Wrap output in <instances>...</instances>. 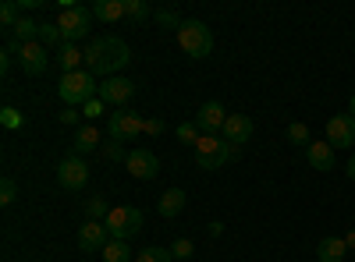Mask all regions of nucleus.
<instances>
[{"instance_id": "a19ab883", "label": "nucleus", "mask_w": 355, "mask_h": 262, "mask_svg": "<svg viewBox=\"0 0 355 262\" xmlns=\"http://www.w3.org/2000/svg\"><path fill=\"white\" fill-rule=\"evenodd\" d=\"M345 174H348V178H352V181H355V156L348 160V170H345Z\"/></svg>"}, {"instance_id": "ddd939ff", "label": "nucleus", "mask_w": 355, "mask_h": 262, "mask_svg": "<svg viewBox=\"0 0 355 262\" xmlns=\"http://www.w3.org/2000/svg\"><path fill=\"white\" fill-rule=\"evenodd\" d=\"M327 142L334 145V149L355 145V118L352 113H334V118L327 121Z\"/></svg>"}, {"instance_id": "c9c22d12", "label": "nucleus", "mask_w": 355, "mask_h": 262, "mask_svg": "<svg viewBox=\"0 0 355 262\" xmlns=\"http://www.w3.org/2000/svg\"><path fill=\"white\" fill-rule=\"evenodd\" d=\"M103 156L114 160V163H117V160H128V153H125V145H121V142H107V145H103Z\"/></svg>"}, {"instance_id": "c756f323", "label": "nucleus", "mask_w": 355, "mask_h": 262, "mask_svg": "<svg viewBox=\"0 0 355 262\" xmlns=\"http://www.w3.org/2000/svg\"><path fill=\"white\" fill-rule=\"evenodd\" d=\"M288 142H291V145H309L313 135H309V128H306L302 121H295V124H288Z\"/></svg>"}, {"instance_id": "2eb2a0df", "label": "nucleus", "mask_w": 355, "mask_h": 262, "mask_svg": "<svg viewBox=\"0 0 355 262\" xmlns=\"http://www.w3.org/2000/svg\"><path fill=\"white\" fill-rule=\"evenodd\" d=\"M252 131H256V124H252L249 113H227L224 142H231V145H245V142L252 138Z\"/></svg>"}, {"instance_id": "79ce46f5", "label": "nucleus", "mask_w": 355, "mask_h": 262, "mask_svg": "<svg viewBox=\"0 0 355 262\" xmlns=\"http://www.w3.org/2000/svg\"><path fill=\"white\" fill-rule=\"evenodd\" d=\"M345 241H348V248H355V230H352V234H348Z\"/></svg>"}, {"instance_id": "423d86ee", "label": "nucleus", "mask_w": 355, "mask_h": 262, "mask_svg": "<svg viewBox=\"0 0 355 262\" xmlns=\"http://www.w3.org/2000/svg\"><path fill=\"white\" fill-rule=\"evenodd\" d=\"M103 223H107L114 241H128V238H135L139 230H142V209L121 202V206H110V213H107Z\"/></svg>"}, {"instance_id": "2f4dec72", "label": "nucleus", "mask_w": 355, "mask_h": 262, "mask_svg": "<svg viewBox=\"0 0 355 262\" xmlns=\"http://www.w3.org/2000/svg\"><path fill=\"white\" fill-rule=\"evenodd\" d=\"M0 124L11 128V131H18V128L25 124V118H21V113H18L15 106H4V110H0Z\"/></svg>"}, {"instance_id": "412c9836", "label": "nucleus", "mask_w": 355, "mask_h": 262, "mask_svg": "<svg viewBox=\"0 0 355 262\" xmlns=\"http://www.w3.org/2000/svg\"><path fill=\"white\" fill-rule=\"evenodd\" d=\"M93 18H100L107 25L125 21V0H96V4H93Z\"/></svg>"}, {"instance_id": "6e6552de", "label": "nucleus", "mask_w": 355, "mask_h": 262, "mask_svg": "<svg viewBox=\"0 0 355 262\" xmlns=\"http://www.w3.org/2000/svg\"><path fill=\"white\" fill-rule=\"evenodd\" d=\"M135 89H139V85L132 82V78H107L103 85H100V100L107 103V106H117V110H125L128 106V100L135 96Z\"/></svg>"}, {"instance_id": "f257e3e1", "label": "nucleus", "mask_w": 355, "mask_h": 262, "mask_svg": "<svg viewBox=\"0 0 355 262\" xmlns=\"http://www.w3.org/2000/svg\"><path fill=\"white\" fill-rule=\"evenodd\" d=\"M128 61H132V50L117 36H96L85 46V71H93L96 78H114Z\"/></svg>"}, {"instance_id": "7ed1b4c3", "label": "nucleus", "mask_w": 355, "mask_h": 262, "mask_svg": "<svg viewBox=\"0 0 355 262\" xmlns=\"http://www.w3.org/2000/svg\"><path fill=\"white\" fill-rule=\"evenodd\" d=\"M234 153H239V145L224 142L220 135H202L196 145H192V160L199 170H220L224 163L234 160Z\"/></svg>"}, {"instance_id": "4be33fe9", "label": "nucleus", "mask_w": 355, "mask_h": 262, "mask_svg": "<svg viewBox=\"0 0 355 262\" xmlns=\"http://www.w3.org/2000/svg\"><path fill=\"white\" fill-rule=\"evenodd\" d=\"M103 262H135V252L128 248V241H114L103 248Z\"/></svg>"}, {"instance_id": "1a4fd4ad", "label": "nucleus", "mask_w": 355, "mask_h": 262, "mask_svg": "<svg viewBox=\"0 0 355 262\" xmlns=\"http://www.w3.org/2000/svg\"><path fill=\"white\" fill-rule=\"evenodd\" d=\"M18 64H21V71L28 75V78H36V75H43L46 71V64H50V50L36 39V43H21L18 46Z\"/></svg>"}, {"instance_id": "4468645a", "label": "nucleus", "mask_w": 355, "mask_h": 262, "mask_svg": "<svg viewBox=\"0 0 355 262\" xmlns=\"http://www.w3.org/2000/svg\"><path fill=\"white\" fill-rule=\"evenodd\" d=\"M196 124L202 128V135H220V131H224V124H227V110H224L217 100L202 103V106H199V113H196Z\"/></svg>"}, {"instance_id": "393cba45", "label": "nucleus", "mask_w": 355, "mask_h": 262, "mask_svg": "<svg viewBox=\"0 0 355 262\" xmlns=\"http://www.w3.org/2000/svg\"><path fill=\"white\" fill-rule=\"evenodd\" d=\"M153 11H150V4L146 0H125V21H146Z\"/></svg>"}, {"instance_id": "f704fd0d", "label": "nucleus", "mask_w": 355, "mask_h": 262, "mask_svg": "<svg viewBox=\"0 0 355 262\" xmlns=\"http://www.w3.org/2000/svg\"><path fill=\"white\" fill-rule=\"evenodd\" d=\"M103 106H107V103H103L100 96H96V100H89V103L82 106V118H89V121H96L100 113H103Z\"/></svg>"}, {"instance_id": "a211bd4d", "label": "nucleus", "mask_w": 355, "mask_h": 262, "mask_svg": "<svg viewBox=\"0 0 355 262\" xmlns=\"http://www.w3.org/2000/svg\"><path fill=\"white\" fill-rule=\"evenodd\" d=\"M57 64H61L64 75H75V71H85V50H78L75 43H64L61 50H57Z\"/></svg>"}, {"instance_id": "e433bc0d", "label": "nucleus", "mask_w": 355, "mask_h": 262, "mask_svg": "<svg viewBox=\"0 0 355 262\" xmlns=\"http://www.w3.org/2000/svg\"><path fill=\"white\" fill-rule=\"evenodd\" d=\"M142 135H164V121L160 118H146V131Z\"/></svg>"}, {"instance_id": "b1692460", "label": "nucleus", "mask_w": 355, "mask_h": 262, "mask_svg": "<svg viewBox=\"0 0 355 262\" xmlns=\"http://www.w3.org/2000/svg\"><path fill=\"white\" fill-rule=\"evenodd\" d=\"M40 43L50 50V46H64V36L61 28H57V21H40Z\"/></svg>"}, {"instance_id": "39448f33", "label": "nucleus", "mask_w": 355, "mask_h": 262, "mask_svg": "<svg viewBox=\"0 0 355 262\" xmlns=\"http://www.w3.org/2000/svg\"><path fill=\"white\" fill-rule=\"evenodd\" d=\"M57 8H61V11H57L53 21H57V28H61L64 43H75V46H78V39L89 36V25H93V11L82 8V4H68V0H61Z\"/></svg>"}, {"instance_id": "20e7f679", "label": "nucleus", "mask_w": 355, "mask_h": 262, "mask_svg": "<svg viewBox=\"0 0 355 262\" xmlns=\"http://www.w3.org/2000/svg\"><path fill=\"white\" fill-rule=\"evenodd\" d=\"M178 46H182L192 61L210 57L214 53V32H210V25L199 21V18H185L182 28H178Z\"/></svg>"}, {"instance_id": "ea45409f", "label": "nucleus", "mask_w": 355, "mask_h": 262, "mask_svg": "<svg viewBox=\"0 0 355 262\" xmlns=\"http://www.w3.org/2000/svg\"><path fill=\"white\" fill-rule=\"evenodd\" d=\"M210 234H214V238H220V234H224V223H217V220H214V223H210Z\"/></svg>"}, {"instance_id": "37998d69", "label": "nucleus", "mask_w": 355, "mask_h": 262, "mask_svg": "<svg viewBox=\"0 0 355 262\" xmlns=\"http://www.w3.org/2000/svg\"><path fill=\"white\" fill-rule=\"evenodd\" d=\"M348 113H352V118H355V96L348 100Z\"/></svg>"}, {"instance_id": "9d476101", "label": "nucleus", "mask_w": 355, "mask_h": 262, "mask_svg": "<svg viewBox=\"0 0 355 262\" xmlns=\"http://www.w3.org/2000/svg\"><path fill=\"white\" fill-rule=\"evenodd\" d=\"M125 167H128V174H132L135 181H153L157 174H160V160H157V153H150V149H128Z\"/></svg>"}, {"instance_id": "c85d7f7f", "label": "nucleus", "mask_w": 355, "mask_h": 262, "mask_svg": "<svg viewBox=\"0 0 355 262\" xmlns=\"http://www.w3.org/2000/svg\"><path fill=\"white\" fill-rule=\"evenodd\" d=\"M107 198L103 195H96V198H89L85 202V220H107Z\"/></svg>"}, {"instance_id": "bb28decb", "label": "nucleus", "mask_w": 355, "mask_h": 262, "mask_svg": "<svg viewBox=\"0 0 355 262\" xmlns=\"http://www.w3.org/2000/svg\"><path fill=\"white\" fill-rule=\"evenodd\" d=\"M135 262H174L171 248H142L135 252Z\"/></svg>"}, {"instance_id": "a878e982", "label": "nucleus", "mask_w": 355, "mask_h": 262, "mask_svg": "<svg viewBox=\"0 0 355 262\" xmlns=\"http://www.w3.org/2000/svg\"><path fill=\"white\" fill-rule=\"evenodd\" d=\"M153 18H157V25L160 28H174V32H178V28H182V15H178V11H171V8H160V11H153Z\"/></svg>"}, {"instance_id": "f3484780", "label": "nucleus", "mask_w": 355, "mask_h": 262, "mask_svg": "<svg viewBox=\"0 0 355 262\" xmlns=\"http://www.w3.org/2000/svg\"><path fill=\"white\" fill-rule=\"evenodd\" d=\"M345 255H348V241L338 238V234L323 238V241L316 245V259H320V262H345Z\"/></svg>"}, {"instance_id": "58836bf2", "label": "nucleus", "mask_w": 355, "mask_h": 262, "mask_svg": "<svg viewBox=\"0 0 355 262\" xmlns=\"http://www.w3.org/2000/svg\"><path fill=\"white\" fill-rule=\"evenodd\" d=\"M8 68H11V50L0 53V75H8Z\"/></svg>"}, {"instance_id": "f8f14e48", "label": "nucleus", "mask_w": 355, "mask_h": 262, "mask_svg": "<svg viewBox=\"0 0 355 262\" xmlns=\"http://www.w3.org/2000/svg\"><path fill=\"white\" fill-rule=\"evenodd\" d=\"M110 245V230L103 220H85L78 227V248L82 252H103Z\"/></svg>"}, {"instance_id": "6ab92c4d", "label": "nucleus", "mask_w": 355, "mask_h": 262, "mask_svg": "<svg viewBox=\"0 0 355 262\" xmlns=\"http://www.w3.org/2000/svg\"><path fill=\"white\" fill-rule=\"evenodd\" d=\"M71 156H85V153H93V149H100V128H93V124H85V128H78V135L71 138Z\"/></svg>"}, {"instance_id": "9b49d317", "label": "nucleus", "mask_w": 355, "mask_h": 262, "mask_svg": "<svg viewBox=\"0 0 355 262\" xmlns=\"http://www.w3.org/2000/svg\"><path fill=\"white\" fill-rule=\"evenodd\" d=\"M85 181H89V167L82 163V156H68L57 163V185L61 188L78 191V188H85Z\"/></svg>"}, {"instance_id": "72a5a7b5", "label": "nucleus", "mask_w": 355, "mask_h": 262, "mask_svg": "<svg viewBox=\"0 0 355 262\" xmlns=\"http://www.w3.org/2000/svg\"><path fill=\"white\" fill-rule=\"evenodd\" d=\"M15 198H18V185H15V178H4V181H0V202L11 206Z\"/></svg>"}, {"instance_id": "7c9ffc66", "label": "nucleus", "mask_w": 355, "mask_h": 262, "mask_svg": "<svg viewBox=\"0 0 355 262\" xmlns=\"http://www.w3.org/2000/svg\"><path fill=\"white\" fill-rule=\"evenodd\" d=\"M178 138H182L185 145H196V142L202 138V128H199L196 121H185V124H178Z\"/></svg>"}, {"instance_id": "cd10ccee", "label": "nucleus", "mask_w": 355, "mask_h": 262, "mask_svg": "<svg viewBox=\"0 0 355 262\" xmlns=\"http://www.w3.org/2000/svg\"><path fill=\"white\" fill-rule=\"evenodd\" d=\"M21 18H25V15H21V8H18V0H4V8H0V21H4L8 28H15Z\"/></svg>"}, {"instance_id": "4c0bfd02", "label": "nucleus", "mask_w": 355, "mask_h": 262, "mask_svg": "<svg viewBox=\"0 0 355 262\" xmlns=\"http://www.w3.org/2000/svg\"><path fill=\"white\" fill-rule=\"evenodd\" d=\"M78 121V106H64L61 110V124H75Z\"/></svg>"}, {"instance_id": "dca6fc26", "label": "nucleus", "mask_w": 355, "mask_h": 262, "mask_svg": "<svg viewBox=\"0 0 355 262\" xmlns=\"http://www.w3.org/2000/svg\"><path fill=\"white\" fill-rule=\"evenodd\" d=\"M306 160L313 163V170H334V145L331 142H309Z\"/></svg>"}, {"instance_id": "0eeeda50", "label": "nucleus", "mask_w": 355, "mask_h": 262, "mask_svg": "<svg viewBox=\"0 0 355 262\" xmlns=\"http://www.w3.org/2000/svg\"><path fill=\"white\" fill-rule=\"evenodd\" d=\"M146 131V118H139V113L135 110H114L110 113V118H107V138L110 142H135L139 135Z\"/></svg>"}, {"instance_id": "473e14b6", "label": "nucleus", "mask_w": 355, "mask_h": 262, "mask_svg": "<svg viewBox=\"0 0 355 262\" xmlns=\"http://www.w3.org/2000/svg\"><path fill=\"white\" fill-rule=\"evenodd\" d=\"M192 252H196L192 238H178V241L171 245V255H174V259H192Z\"/></svg>"}, {"instance_id": "aec40b11", "label": "nucleus", "mask_w": 355, "mask_h": 262, "mask_svg": "<svg viewBox=\"0 0 355 262\" xmlns=\"http://www.w3.org/2000/svg\"><path fill=\"white\" fill-rule=\"evenodd\" d=\"M182 209H185V191H182V188H167V191L160 195V202H157V213H160L164 220L178 216Z\"/></svg>"}, {"instance_id": "f03ea898", "label": "nucleus", "mask_w": 355, "mask_h": 262, "mask_svg": "<svg viewBox=\"0 0 355 262\" xmlns=\"http://www.w3.org/2000/svg\"><path fill=\"white\" fill-rule=\"evenodd\" d=\"M57 96L64 100V106H85L89 100L100 96V82L93 71H75V75H61V82H57Z\"/></svg>"}, {"instance_id": "5701e85b", "label": "nucleus", "mask_w": 355, "mask_h": 262, "mask_svg": "<svg viewBox=\"0 0 355 262\" xmlns=\"http://www.w3.org/2000/svg\"><path fill=\"white\" fill-rule=\"evenodd\" d=\"M11 32H15V43H36V39H40V21L21 18V21L11 28Z\"/></svg>"}]
</instances>
